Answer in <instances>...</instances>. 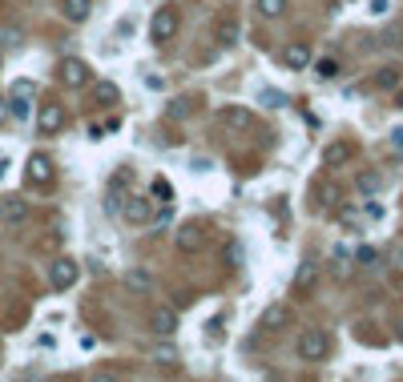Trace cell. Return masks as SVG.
Returning <instances> with one entry per match:
<instances>
[{"label": "cell", "mask_w": 403, "mask_h": 382, "mask_svg": "<svg viewBox=\"0 0 403 382\" xmlns=\"http://www.w3.org/2000/svg\"><path fill=\"white\" fill-rule=\"evenodd\" d=\"M32 93H36V85L32 80H13V89H8V117H29L32 113Z\"/></svg>", "instance_id": "6da1fadb"}, {"label": "cell", "mask_w": 403, "mask_h": 382, "mask_svg": "<svg viewBox=\"0 0 403 382\" xmlns=\"http://www.w3.org/2000/svg\"><path fill=\"white\" fill-rule=\"evenodd\" d=\"M81 278V266L73 262V257H57L53 266H48V286L53 290H73Z\"/></svg>", "instance_id": "7a4b0ae2"}, {"label": "cell", "mask_w": 403, "mask_h": 382, "mask_svg": "<svg viewBox=\"0 0 403 382\" xmlns=\"http://www.w3.org/2000/svg\"><path fill=\"white\" fill-rule=\"evenodd\" d=\"M327 351H331V342H327L322 330H303V334H299V358H303V362H322Z\"/></svg>", "instance_id": "3957f363"}, {"label": "cell", "mask_w": 403, "mask_h": 382, "mask_svg": "<svg viewBox=\"0 0 403 382\" xmlns=\"http://www.w3.org/2000/svg\"><path fill=\"white\" fill-rule=\"evenodd\" d=\"M149 36H153L158 45H161V41H174V36H177V13L170 8V4L153 13V20H149Z\"/></svg>", "instance_id": "277c9868"}, {"label": "cell", "mask_w": 403, "mask_h": 382, "mask_svg": "<svg viewBox=\"0 0 403 382\" xmlns=\"http://www.w3.org/2000/svg\"><path fill=\"white\" fill-rule=\"evenodd\" d=\"M355 157V141H331V145H322V169H343L347 161Z\"/></svg>", "instance_id": "5b68a950"}, {"label": "cell", "mask_w": 403, "mask_h": 382, "mask_svg": "<svg viewBox=\"0 0 403 382\" xmlns=\"http://www.w3.org/2000/svg\"><path fill=\"white\" fill-rule=\"evenodd\" d=\"M36 129H41V137H57L64 129V105H41L36 113Z\"/></svg>", "instance_id": "8992f818"}, {"label": "cell", "mask_w": 403, "mask_h": 382, "mask_svg": "<svg viewBox=\"0 0 403 382\" xmlns=\"http://www.w3.org/2000/svg\"><path fill=\"white\" fill-rule=\"evenodd\" d=\"M25 177H29V185L48 190V185H53V161H48L45 153H32L29 165H25Z\"/></svg>", "instance_id": "52a82bcc"}, {"label": "cell", "mask_w": 403, "mask_h": 382, "mask_svg": "<svg viewBox=\"0 0 403 382\" xmlns=\"http://www.w3.org/2000/svg\"><path fill=\"white\" fill-rule=\"evenodd\" d=\"M61 80H64V89H85V85H89V64L77 61V57H64L61 61Z\"/></svg>", "instance_id": "ba28073f"}, {"label": "cell", "mask_w": 403, "mask_h": 382, "mask_svg": "<svg viewBox=\"0 0 403 382\" xmlns=\"http://www.w3.org/2000/svg\"><path fill=\"white\" fill-rule=\"evenodd\" d=\"M218 121H222L226 129H238V133H246V129H254V113L246 109V105H226V109L218 113Z\"/></svg>", "instance_id": "9c48e42d"}, {"label": "cell", "mask_w": 403, "mask_h": 382, "mask_svg": "<svg viewBox=\"0 0 403 382\" xmlns=\"http://www.w3.org/2000/svg\"><path fill=\"white\" fill-rule=\"evenodd\" d=\"M117 213H121L125 222H133V225H145L149 218H153V206H149L145 197H129L125 206H117Z\"/></svg>", "instance_id": "30bf717a"}, {"label": "cell", "mask_w": 403, "mask_h": 382, "mask_svg": "<svg viewBox=\"0 0 403 382\" xmlns=\"http://www.w3.org/2000/svg\"><path fill=\"white\" fill-rule=\"evenodd\" d=\"M0 218L8 225L25 222V218H29V201H25V197H0Z\"/></svg>", "instance_id": "8fae6325"}, {"label": "cell", "mask_w": 403, "mask_h": 382, "mask_svg": "<svg viewBox=\"0 0 403 382\" xmlns=\"http://www.w3.org/2000/svg\"><path fill=\"white\" fill-rule=\"evenodd\" d=\"M315 282H319V266H315V262H303V266H299V274H294V294H310V290H315Z\"/></svg>", "instance_id": "7c38bea8"}, {"label": "cell", "mask_w": 403, "mask_h": 382, "mask_svg": "<svg viewBox=\"0 0 403 382\" xmlns=\"http://www.w3.org/2000/svg\"><path fill=\"white\" fill-rule=\"evenodd\" d=\"M202 229H198V225H182V229H177V250H182V254H193V250H202Z\"/></svg>", "instance_id": "4fadbf2b"}, {"label": "cell", "mask_w": 403, "mask_h": 382, "mask_svg": "<svg viewBox=\"0 0 403 382\" xmlns=\"http://www.w3.org/2000/svg\"><path fill=\"white\" fill-rule=\"evenodd\" d=\"M287 322H290L287 306H266V314H262V322H258V326H262V330H282Z\"/></svg>", "instance_id": "5bb4252c"}, {"label": "cell", "mask_w": 403, "mask_h": 382, "mask_svg": "<svg viewBox=\"0 0 403 382\" xmlns=\"http://www.w3.org/2000/svg\"><path fill=\"white\" fill-rule=\"evenodd\" d=\"M61 13H64V20H73V24H81L85 16L93 13V0H64V4H61Z\"/></svg>", "instance_id": "9a60e30c"}, {"label": "cell", "mask_w": 403, "mask_h": 382, "mask_svg": "<svg viewBox=\"0 0 403 382\" xmlns=\"http://www.w3.org/2000/svg\"><path fill=\"white\" fill-rule=\"evenodd\" d=\"M93 101H97V105H117V101H121V89H117L113 80H97V85H93Z\"/></svg>", "instance_id": "2e32d148"}, {"label": "cell", "mask_w": 403, "mask_h": 382, "mask_svg": "<svg viewBox=\"0 0 403 382\" xmlns=\"http://www.w3.org/2000/svg\"><path fill=\"white\" fill-rule=\"evenodd\" d=\"M282 64H287V69H306V64H310V48H306V45H290L287 52H282Z\"/></svg>", "instance_id": "e0dca14e"}, {"label": "cell", "mask_w": 403, "mask_h": 382, "mask_svg": "<svg viewBox=\"0 0 403 382\" xmlns=\"http://www.w3.org/2000/svg\"><path fill=\"white\" fill-rule=\"evenodd\" d=\"M306 69H315V77H319V80H335L339 77V61H335V57H319V61H310Z\"/></svg>", "instance_id": "ac0fdd59"}, {"label": "cell", "mask_w": 403, "mask_h": 382, "mask_svg": "<svg viewBox=\"0 0 403 382\" xmlns=\"http://www.w3.org/2000/svg\"><path fill=\"white\" fill-rule=\"evenodd\" d=\"M379 185H383V174H375V169H367V174L355 177V190L367 193V197H371V193H379Z\"/></svg>", "instance_id": "d6986e66"}, {"label": "cell", "mask_w": 403, "mask_h": 382, "mask_svg": "<svg viewBox=\"0 0 403 382\" xmlns=\"http://www.w3.org/2000/svg\"><path fill=\"white\" fill-rule=\"evenodd\" d=\"M153 330H158V334H174V330H177V314H174V310H158V314H153Z\"/></svg>", "instance_id": "ffe728a7"}, {"label": "cell", "mask_w": 403, "mask_h": 382, "mask_svg": "<svg viewBox=\"0 0 403 382\" xmlns=\"http://www.w3.org/2000/svg\"><path fill=\"white\" fill-rule=\"evenodd\" d=\"M258 105H266V109H282L287 105V93H278V89H258Z\"/></svg>", "instance_id": "44dd1931"}, {"label": "cell", "mask_w": 403, "mask_h": 382, "mask_svg": "<svg viewBox=\"0 0 403 382\" xmlns=\"http://www.w3.org/2000/svg\"><path fill=\"white\" fill-rule=\"evenodd\" d=\"M282 13H287V0H258V16H266V20H278Z\"/></svg>", "instance_id": "7402d4cb"}, {"label": "cell", "mask_w": 403, "mask_h": 382, "mask_svg": "<svg viewBox=\"0 0 403 382\" xmlns=\"http://www.w3.org/2000/svg\"><path fill=\"white\" fill-rule=\"evenodd\" d=\"M238 41V20H222L218 24V45H234Z\"/></svg>", "instance_id": "603a6c76"}, {"label": "cell", "mask_w": 403, "mask_h": 382, "mask_svg": "<svg viewBox=\"0 0 403 382\" xmlns=\"http://www.w3.org/2000/svg\"><path fill=\"white\" fill-rule=\"evenodd\" d=\"M165 117H170V121H186V117H190V101H182V97L170 101V105H165Z\"/></svg>", "instance_id": "cb8c5ba5"}, {"label": "cell", "mask_w": 403, "mask_h": 382, "mask_svg": "<svg viewBox=\"0 0 403 382\" xmlns=\"http://www.w3.org/2000/svg\"><path fill=\"white\" fill-rule=\"evenodd\" d=\"M149 190H153V197H161V201H170V197H174V185H170L165 177H153V185H149Z\"/></svg>", "instance_id": "d4e9b609"}, {"label": "cell", "mask_w": 403, "mask_h": 382, "mask_svg": "<svg viewBox=\"0 0 403 382\" xmlns=\"http://www.w3.org/2000/svg\"><path fill=\"white\" fill-rule=\"evenodd\" d=\"M375 85H379V89H395V85H399V69H383V73L375 77Z\"/></svg>", "instance_id": "484cf974"}, {"label": "cell", "mask_w": 403, "mask_h": 382, "mask_svg": "<svg viewBox=\"0 0 403 382\" xmlns=\"http://www.w3.org/2000/svg\"><path fill=\"white\" fill-rule=\"evenodd\" d=\"M153 362H161V367H174V362H177V351H174V346H158V351H153Z\"/></svg>", "instance_id": "4316f807"}, {"label": "cell", "mask_w": 403, "mask_h": 382, "mask_svg": "<svg viewBox=\"0 0 403 382\" xmlns=\"http://www.w3.org/2000/svg\"><path fill=\"white\" fill-rule=\"evenodd\" d=\"M339 222L355 225V222H359V206H343V209H339Z\"/></svg>", "instance_id": "83f0119b"}, {"label": "cell", "mask_w": 403, "mask_h": 382, "mask_svg": "<svg viewBox=\"0 0 403 382\" xmlns=\"http://www.w3.org/2000/svg\"><path fill=\"white\" fill-rule=\"evenodd\" d=\"M383 41H387V45H391V48H399V45H403V29H399V24H391V29H387V36H383Z\"/></svg>", "instance_id": "f1b7e54d"}, {"label": "cell", "mask_w": 403, "mask_h": 382, "mask_svg": "<svg viewBox=\"0 0 403 382\" xmlns=\"http://www.w3.org/2000/svg\"><path fill=\"white\" fill-rule=\"evenodd\" d=\"M335 197H339L335 185H322V190H319V201H322V206H335Z\"/></svg>", "instance_id": "f546056e"}, {"label": "cell", "mask_w": 403, "mask_h": 382, "mask_svg": "<svg viewBox=\"0 0 403 382\" xmlns=\"http://www.w3.org/2000/svg\"><path fill=\"white\" fill-rule=\"evenodd\" d=\"M391 13V0H371V16H387Z\"/></svg>", "instance_id": "4dcf8cb0"}, {"label": "cell", "mask_w": 403, "mask_h": 382, "mask_svg": "<svg viewBox=\"0 0 403 382\" xmlns=\"http://www.w3.org/2000/svg\"><path fill=\"white\" fill-rule=\"evenodd\" d=\"M355 257H359L363 266H371V262H375V250H371V246H359V250H355Z\"/></svg>", "instance_id": "1f68e13d"}, {"label": "cell", "mask_w": 403, "mask_h": 382, "mask_svg": "<svg viewBox=\"0 0 403 382\" xmlns=\"http://www.w3.org/2000/svg\"><path fill=\"white\" fill-rule=\"evenodd\" d=\"M391 149H395V153H403V125L391 129Z\"/></svg>", "instance_id": "d6a6232c"}, {"label": "cell", "mask_w": 403, "mask_h": 382, "mask_svg": "<svg viewBox=\"0 0 403 382\" xmlns=\"http://www.w3.org/2000/svg\"><path fill=\"white\" fill-rule=\"evenodd\" d=\"M129 286H133V290H145V286H149V278H145V274H129Z\"/></svg>", "instance_id": "836d02e7"}, {"label": "cell", "mask_w": 403, "mask_h": 382, "mask_svg": "<svg viewBox=\"0 0 403 382\" xmlns=\"http://www.w3.org/2000/svg\"><path fill=\"white\" fill-rule=\"evenodd\" d=\"M8 121V101H0V125Z\"/></svg>", "instance_id": "e575fe53"}, {"label": "cell", "mask_w": 403, "mask_h": 382, "mask_svg": "<svg viewBox=\"0 0 403 382\" xmlns=\"http://www.w3.org/2000/svg\"><path fill=\"white\" fill-rule=\"evenodd\" d=\"M8 174V157H4V153H0V177Z\"/></svg>", "instance_id": "d590c367"}, {"label": "cell", "mask_w": 403, "mask_h": 382, "mask_svg": "<svg viewBox=\"0 0 403 382\" xmlns=\"http://www.w3.org/2000/svg\"><path fill=\"white\" fill-rule=\"evenodd\" d=\"M399 342H403V322H399Z\"/></svg>", "instance_id": "8d00e7d4"}, {"label": "cell", "mask_w": 403, "mask_h": 382, "mask_svg": "<svg viewBox=\"0 0 403 382\" xmlns=\"http://www.w3.org/2000/svg\"><path fill=\"white\" fill-rule=\"evenodd\" d=\"M0 61H4V52H0Z\"/></svg>", "instance_id": "74e56055"}]
</instances>
